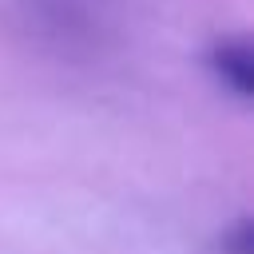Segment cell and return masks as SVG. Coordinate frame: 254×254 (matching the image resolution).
Returning a JSON list of instances; mask_svg holds the SVG:
<instances>
[{
	"label": "cell",
	"instance_id": "cell-1",
	"mask_svg": "<svg viewBox=\"0 0 254 254\" xmlns=\"http://www.w3.org/2000/svg\"><path fill=\"white\" fill-rule=\"evenodd\" d=\"M16 16L32 36L71 52V48H95L107 32L111 0H12Z\"/></svg>",
	"mask_w": 254,
	"mask_h": 254
},
{
	"label": "cell",
	"instance_id": "cell-2",
	"mask_svg": "<svg viewBox=\"0 0 254 254\" xmlns=\"http://www.w3.org/2000/svg\"><path fill=\"white\" fill-rule=\"evenodd\" d=\"M206 67L214 71V79L230 95L250 99V91H254V52H250V40H242V36L218 40L210 48V56H206Z\"/></svg>",
	"mask_w": 254,
	"mask_h": 254
},
{
	"label": "cell",
	"instance_id": "cell-3",
	"mask_svg": "<svg viewBox=\"0 0 254 254\" xmlns=\"http://www.w3.org/2000/svg\"><path fill=\"white\" fill-rule=\"evenodd\" d=\"M222 250L226 254H254V222L238 218L226 234H222Z\"/></svg>",
	"mask_w": 254,
	"mask_h": 254
}]
</instances>
